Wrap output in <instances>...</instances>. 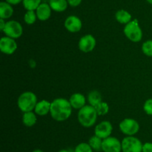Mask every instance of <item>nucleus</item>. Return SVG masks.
Here are the masks:
<instances>
[{"label": "nucleus", "mask_w": 152, "mask_h": 152, "mask_svg": "<svg viewBox=\"0 0 152 152\" xmlns=\"http://www.w3.org/2000/svg\"><path fill=\"white\" fill-rule=\"evenodd\" d=\"M72 113V107L69 100L64 98H58L51 101L50 114L52 119L57 122L67 120Z\"/></svg>", "instance_id": "nucleus-1"}, {"label": "nucleus", "mask_w": 152, "mask_h": 152, "mask_svg": "<svg viewBox=\"0 0 152 152\" xmlns=\"http://www.w3.org/2000/svg\"><path fill=\"white\" fill-rule=\"evenodd\" d=\"M97 116L98 114L95 107L88 104L79 110L77 119L82 126L85 128H91L96 123Z\"/></svg>", "instance_id": "nucleus-2"}, {"label": "nucleus", "mask_w": 152, "mask_h": 152, "mask_svg": "<svg viewBox=\"0 0 152 152\" xmlns=\"http://www.w3.org/2000/svg\"><path fill=\"white\" fill-rule=\"evenodd\" d=\"M37 97L35 93L31 91H26L21 94L17 100V105L19 110L23 113L34 110L37 104Z\"/></svg>", "instance_id": "nucleus-3"}, {"label": "nucleus", "mask_w": 152, "mask_h": 152, "mask_svg": "<svg viewBox=\"0 0 152 152\" xmlns=\"http://www.w3.org/2000/svg\"><path fill=\"white\" fill-rule=\"evenodd\" d=\"M123 32L126 37L134 43L140 42L142 38V31L137 19H134L126 24Z\"/></svg>", "instance_id": "nucleus-4"}, {"label": "nucleus", "mask_w": 152, "mask_h": 152, "mask_svg": "<svg viewBox=\"0 0 152 152\" xmlns=\"http://www.w3.org/2000/svg\"><path fill=\"white\" fill-rule=\"evenodd\" d=\"M122 151L123 152H142V142L134 136H127L122 140Z\"/></svg>", "instance_id": "nucleus-5"}, {"label": "nucleus", "mask_w": 152, "mask_h": 152, "mask_svg": "<svg viewBox=\"0 0 152 152\" xmlns=\"http://www.w3.org/2000/svg\"><path fill=\"white\" fill-rule=\"evenodd\" d=\"M121 132L126 136H134L138 133L140 125L137 120L131 118L123 119L119 125Z\"/></svg>", "instance_id": "nucleus-6"}, {"label": "nucleus", "mask_w": 152, "mask_h": 152, "mask_svg": "<svg viewBox=\"0 0 152 152\" xmlns=\"http://www.w3.org/2000/svg\"><path fill=\"white\" fill-rule=\"evenodd\" d=\"M6 36L13 39L19 38L23 34V28L20 22L16 20H10L6 22L5 27L2 31Z\"/></svg>", "instance_id": "nucleus-7"}, {"label": "nucleus", "mask_w": 152, "mask_h": 152, "mask_svg": "<svg viewBox=\"0 0 152 152\" xmlns=\"http://www.w3.org/2000/svg\"><path fill=\"white\" fill-rule=\"evenodd\" d=\"M102 151L103 152H121L122 142L114 137L102 139Z\"/></svg>", "instance_id": "nucleus-8"}, {"label": "nucleus", "mask_w": 152, "mask_h": 152, "mask_svg": "<svg viewBox=\"0 0 152 152\" xmlns=\"http://www.w3.org/2000/svg\"><path fill=\"white\" fill-rule=\"evenodd\" d=\"M18 46L15 39L7 36L2 37L0 40V50L5 55H13L17 49Z\"/></svg>", "instance_id": "nucleus-9"}, {"label": "nucleus", "mask_w": 152, "mask_h": 152, "mask_svg": "<svg viewBox=\"0 0 152 152\" xmlns=\"http://www.w3.org/2000/svg\"><path fill=\"white\" fill-rule=\"evenodd\" d=\"M96 44V42L95 37L91 34H86L80 39L78 46L81 52L88 53L94 49Z\"/></svg>", "instance_id": "nucleus-10"}, {"label": "nucleus", "mask_w": 152, "mask_h": 152, "mask_svg": "<svg viewBox=\"0 0 152 152\" xmlns=\"http://www.w3.org/2000/svg\"><path fill=\"white\" fill-rule=\"evenodd\" d=\"M113 131V126L108 121H102L96 125L94 134L102 139L111 137Z\"/></svg>", "instance_id": "nucleus-11"}, {"label": "nucleus", "mask_w": 152, "mask_h": 152, "mask_svg": "<svg viewBox=\"0 0 152 152\" xmlns=\"http://www.w3.org/2000/svg\"><path fill=\"white\" fill-rule=\"evenodd\" d=\"M65 28L68 30L69 32L71 33H77L81 30L83 27V22L81 19L77 16L71 15V16H68L64 22Z\"/></svg>", "instance_id": "nucleus-12"}, {"label": "nucleus", "mask_w": 152, "mask_h": 152, "mask_svg": "<svg viewBox=\"0 0 152 152\" xmlns=\"http://www.w3.org/2000/svg\"><path fill=\"white\" fill-rule=\"evenodd\" d=\"M51 7L49 4L46 2H42L40 5L36 10L37 19L40 21H46L51 16Z\"/></svg>", "instance_id": "nucleus-13"}, {"label": "nucleus", "mask_w": 152, "mask_h": 152, "mask_svg": "<svg viewBox=\"0 0 152 152\" xmlns=\"http://www.w3.org/2000/svg\"><path fill=\"white\" fill-rule=\"evenodd\" d=\"M69 102L72 108L80 110L86 105V98L82 93L75 92L71 95L69 98Z\"/></svg>", "instance_id": "nucleus-14"}, {"label": "nucleus", "mask_w": 152, "mask_h": 152, "mask_svg": "<svg viewBox=\"0 0 152 152\" xmlns=\"http://www.w3.org/2000/svg\"><path fill=\"white\" fill-rule=\"evenodd\" d=\"M50 106H51V102L45 99L42 100L37 102L34 108V112L38 116H45L48 113H50Z\"/></svg>", "instance_id": "nucleus-15"}, {"label": "nucleus", "mask_w": 152, "mask_h": 152, "mask_svg": "<svg viewBox=\"0 0 152 152\" xmlns=\"http://www.w3.org/2000/svg\"><path fill=\"white\" fill-rule=\"evenodd\" d=\"M13 14V8L12 5L7 1L0 2V19H7Z\"/></svg>", "instance_id": "nucleus-16"}, {"label": "nucleus", "mask_w": 152, "mask_h": 152, "mask_svg": "<svg viewBox=\"0 0 152 152\" xmlns=\"http://www.w3.org/2000/svg\"><path fill=\"white\" fill-rule=\"evenodd\" d=\"M49 5L56 12H63L67 9L68 3L67 0H49Z\"/></svg>", "instance_id": "nucleus-17"}, {"label": "nucleus", "mask_w": 152, "mask_h": 152, "mask_svg": "<svg viewBox=\"0 0 152 152\" xmlns=\"http://www.w3.org/2000/svg\"><path fill=\"white\" fill-rule=\"evenodd\" d=\"M132 14L129 11L123 9L117 10L115 14L116 20L120 24H124V25L132 21Z\"/></svg>", "instance_id": "nucleus-18"}, {"label": "nucleus", "mask_w": 152, "mask_h": 152, "mask_svg": "<svg viewBox=\"0 0 152 152\" xmlns=\"http://www.w3.org/2000/svg\"><path fill=\"white\" fill-rule=\"evenodd\" d=\"M37 121V114L35 112H26V113H23V116H22V123L24 125L27 127H32L36 124Z\"/></svg>", "instance_id": "nucleus-19"}, {"label": "nucleus", "mask_w": 152, "mask_h": 152, "mask_svg": "<svg viewBox=\"0 0 152 152\" xmlns=\"http://www.w3.org/2000/svg\"><path fill=\"white\" fill-rule=\"evenodd\" d=\"M87 100L89 104L93 106V107H95L98 104H99L101 101H102L101 93L97 90H93L89 92L88 95Z\"/></svg>", "instance_id": "nucleus-20"}, {"label": "nucleus", "mask_w": 152, "mask_h": 152, "mask_svg": "<svg viewBox=\"0 0 152 152\" xmlns=\"http://www.w3.org/2000/svg\"><path fill=\"white\" fill-rule=\"evenodd\" d=\"M88 144L92 148L93 151H102V139L99 138V137L95 135V134L89 139Z\"/></svg>", "instance_id": "nucleus-21"}, {"label": "nucleus", "mask_w": 152, "mask_h": 152, "mask_svg": "<svg viewBox=\"0 0 152 152\" xmlns=\"http://www.w3.org/2000/svg\"><path fill=\"white\" fill-rule=\"evenodd\" d=\"M42 0H23L22 4L27 10H36Z\"/></svg>", "instance_id": "nucleus-22"}, {"label": "nucleus", "mask_w": 152, "mask_h": 152, "mask_svg": "<svg viewBox=\"0 0 152 152\" xmlns=\"http://www.w3.org/2000/svg\"><path fill=\"white\" fill-rule=\"evenodd\" d=\"M37 19V16L35 10H27L25 16H24L25 22L28 25H33L34 23H35Z\"/></svg>", "instance_id": "nucleus-23"}, {"label": "nucleus", "mask_w": 152, "mask_h": 152, "mask_svg": "<svg viewBox=\"0 0 152 152\" xmlns=\"http://www.w3.org/2000/svg\"><path fill=\"white\" fill-rule=\"evenodd\" d=\"M94 107L96 109L98 116H104V115L107 114L109 111V106L106 102H104V101H101L99 104L95 106Z\"/></svg>", "instance_id": "nucleus-24"}, {"label": "nucleus", "mask_w": 152, "mask_h": 152, "mask_svg": "<svg viewBox=\"0 0 152 152\" xmlns=\"http://www.w3.org/2000/svg\"><path fill=\"white\" fill-rule=\"evenodd\" d=\"M142 51L146 56L152 57V40H146L142 43Z\"/></svg>", "instance_id": "nucleus-25"}, {"label": "nucleus", "mask_w": 152, "mask_h": 152, "mask_svg": "<svg viewBox=\"0 0 152 152\" xmlns=\"http://www.w3.org/2000/svg\"><path fill=\"white\" fill-rule=\"evenodd\" d=\"M74 152H93V149L88 142H81L76 146Z\"/></svg>", "instance_id": "nucleus-26"}, {"label": "nucleus", "mask_w": 152, "mask_h": 152, "mask_svg": "<svg viewBox=\"0 0 152 152\" xmlns=\"http://www.w3.org/2000/svg\"><path fill=\"white\" fill-rule=\"evenodd\" d=\"M143 110L147 115L152 116V98H148L145 101Z\"/></svg>", "instance_id": "nucleus-27"}, {"label": "nucleus", "mask_w": 152, "mask_h": 152, "mask_svg": "<svg viewBox=\"0 0 152 152\" xmlns=\"http://www.w3.org/2000/svg\"><path fill=\"white\" fill-rule=\"evenodd\" d=\"M142 152H152V142L144 143Z\"/></svg>", "instance_id": "nucleus-28"}, {"label": "nucleus", "mask_w": 152, "mask_h": 152, "mask_svg": "<svg viewBox=\"0 0 152 152\" xmlns=\"http://www.w3.org/2000/svg\"><path fill=\"white\" fill-rule=\"evenodd\" d=\"M68 4L71 7H77L82 3L83 0H67Z\"/></svg>", "instance_id": "nucleus-29"}, {"label": "nucleus", "mask_w": 152, "mask_h": 152, "mask_svg": "<svg viewBox=\"0 0 152 152\" xmlns=\"http://www.w3.org/2000/svg\"><path fill=\"white\" fill-rule=\"evenodd\" d=\"M5 1H7V3L10 4L11 5H16V4L22 2L23 0H5Z\"/></svg>", "instance_id": "nucleus-30"}, {"label": "nucleus", "mask_w": 152, "mask_h": 152, "mask_svg": "<svg viewBox=\"0 0 152 152\" xmlns=\"http://www.w3.org/2000/svg\"><path fill=\"white\" fill-rule=\"evenodd\" d=\"M4 20H5V19H0V30H1V31H3L4 27H5L6 22Z\"/></svg>", "instance_id": "nucleus-31"}, {"label": "nucleus", "mask_w": 152, "mask_h": 152, "mask_svg": "<svg viewBox=\"0 0 152 152\" xmlns=\"http://www.w3.org/2000/svg\"><path fill=\"white\" fill-rule=\"evenodd\" d=\"M58 152H72L71 150H68V149H62V150L59 151Z\"/></svg>", "instance_id": "nucleus-32"}, {"label": "nucleus", "mask_w": 152, "mask_h": 152, "mask_svg": "<svg viewBox=\"0 0 152 152\" xmlns=\"http://www.w3.org/2000/svg\"><path fill=\"white\" fill-rule=\"evenodd\" d=\"M32 152H44L42 150H41V149H35V150L33 151Z\"/></svg>", "instance_id": "nucleus-33"}, {"label": "nucleus", "mask_w": 152, "mask_h": 152, "mask_svg": "<svg viewBox=\"0 0 152 152\" xmlns=\"http://www.w3.org/2000/svg\"><path fill=\"white\" fill-rule=\"evenodd\" d=\"M147 1H148V3H149V4H152V0H146Z\"/></svg>", "instance_id": "nucleus-34"}]
</instances>
